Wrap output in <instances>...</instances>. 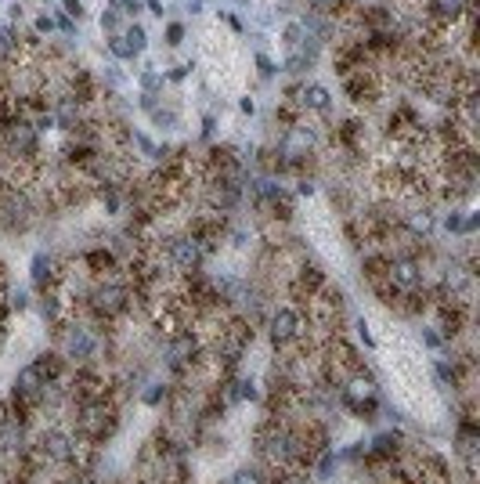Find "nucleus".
<instances>
[{
  "label": "nucleus",
  "mask_w": 480,
  "mask_h": 484,
  "mask_svg": "<svg viewBox=\"0 0 480 484\" xmlns=\"http://www.w3.org/2000/svg\"><path fill=\"white\" fill-rule=\"evenodd\" d=\"M192 69H196L192 62H185V65H170V69H163V80H167V83H185V80L192 76Z\"/></svg>",
  "instance_id": "obj_25"
},
{
  "label": "nucleus",
  "mask_w": 480,
  "mask_h": 484,
  "mask_svg": "<svg viewBox=\"0 0 480 484\" xmlns=\"http://www.w3.org/2000/svg\"><path fill=\"white\" fill-rule=\"evenodd\" d=\"M170 391H174V383H170L167 376H163V380H156V376H152V380L138 391V402H141L145 409H163V405L170 402Z\"/></svg>",
  "instance_id": "obj_8"
},
{
  "label": "nucleus",
  "mask_w": 480,
  "mask_h": 484,
  "mask_svg": "<svg viewBox=\"0 0 480 484\" xmlns=\"http://www.w3.org/2000/svg\"><path fill=\"white\" fill-rule=\"evenodd\" d=\"M33 311L40 315V322L54 333L62 322H69L72 318V300H69V293L62 289V286H54V289H43L36 300H33Z\"/></svg>",
  "instance_id": "obj_6"
},
{
  "label": "nucleus",
  "mask_w": 480,
  "mask_h": 484,
  "mask_svg": "<svg viewBox=\"0 0 480 484\" xmlns=\"http://www.w3.org/2000/svg\"><path fill=\"white\" fill-rule=\"evenodd\" d=\"M225 484H271V470L264 463H242Z\"/></svg>",
  "instance_id": "obj_11"
},
{
  "label": "nucleus",
  "mask_w": 480,
  "mask_h": 484,
  "mask_svg": "<svg viewBox=\"0 0 480 484\" xmlns=\"http://www.w3.org/2000/svg\"><path fill=\"white\" fill-rule=\"evenodd\" d=\"M163 40H167V47H181L188 40V22L185 18H170L163 25Z\"/></svg>",
  "instance_id": "obj_18"
},
{
  "label": "nucleus",
  "mask_w": 480,
  "mask_h": 484,
  "mask_svg": "<svg viewBox=\"0 0 480 484\" xmlns=\"http://www.w3.org/2000/svg\"><path fill=\"white\" fill-rule=\"evenodd\" d=\"M22 18H25L22 0H11V4H7V22H11V25H22Z\"/></svg>",
  "instance_id": "obj_31"
},
{
  "label": "nucleus",
  "mask_w": 480,
  "mask_h": 484,
  "mask_svg": "<svg viewBox=\"0 0 480 484\" xmlns=\"http://www.w3.org/2000/svg\"><path fill=\"white\" fill-rule=\"evenodd\" d=\"M361 484H379V481H361Z\"/></svg>",
  "instance_id": "obj_36"
},
{
  "label": "nucleus",
  "mask_w": 480,
  "mask_h": 484,
  "mask_svg": "<svg viewBox=\"0 0 480 484\" xmlns=\"http://www.w3.org/2000/svg\"><path fill=\"white\" fill-rule=\"evenodd\" d=\"M235 7H242V11H253V0H232Z\"/></svg>",
  "instance_id": "obj_35"
},
{
  "label": "nucleus",
  "mask_w": 480,
  "mask_h": 484,
  "mask_svg": "<svg viewBox=\"0 0 480 484\" xmlns=\"http://www.w3.org/2000/svg\"><path fill=\"white\" fill-rule=\"evenodd\" d=\"M203 11H206V0H185V15L188 18H199Z\"/></svg>",
  "instance_id": "obj_32"
},
{
  "label": "nucleus",
  "mask_w": 480,
  "mask_h": 484,
  "mask_svg": "<svg viewBox=\"0 0 480 484\" xmlns=\"http://www.w3.org/2000/svg\"><path fill=\"white\" fill-rule=\"evenodd\" d=\"M159 105H163V94H141V91H138V109H141L145 116H149V112H156Z\"/></svg>",
  "instance_id": "obj_28"
},
{
  "label": "nucleus",
  "mask_w": 480,
  "mask_h": 484,
  "mask_svg": "<svg viewBox=\"0 0 480 484\" xmlns=\"http://www.w3.org/2000/svg\"><path fill=\"white\" fill-rule=\"evenodd\" d=\"M123 40L130 44V51H134L138 58L149 51V29H145L141 22H127V25H123Z\"/></svg>",
  "instance_id": "obj_14"
},
{
  "label": "nucleus",
  "mask_w": 480,
  "mask_h": 484,
  "mask_svg": "<svg viewBox=\"0 0 480 484\" xmlns=\"http://www.w3.org/2000/svg\"><path fill=\"white\" fill-rule=\"evenodd\" d=\"M463 225H466V207H448L445 218H441V228L456 239H463Z\"/></svg>",
  "instance_id": "obj_17"
},
{
  "label": "nucleus",
  "mask_w": 480,
  "mask_h": 484,
  "mask_svg": "<svg viewBox=\"0 0 480 484\" xmlns=\"http://www.w3.org/2000/svg\"><path fill=\"white\" fill-rule=\"evenodd\" d=\"M217 127H221V120H217V112H206V116H203V127H199V141H214V134H217Z\"/></svg>",
  "instance_id": "obj_27"
},
{
  "label": "nucleus",
  "mask_w": 480,
  "mask_h": 484,
  "mask_svg": "<svg viewBox=\"0 0 480 484\" xmlns=\"http://www.w3.org/2000/svg\"><path fill=\"white\" fill-rule=\"evenodd\" d=\"M225 242H228L232 249L245 253V249H253V242H256V232H253L249 225H228V232H225Z\"/></svg>",
  "instance_id": "obj_15"
},
{
  "label": "nucleus",
  "mask_w": 480,
  "mask_h": 484,
  "mask_svg": "<svg viewBox=\"0 0 480 484\" xmlns=\"http://www.w3.org/2000/svg\"><path fill=\"white\" fill-rule=\"evenodd\" d=\"M340 470H343V463H340L336 449H325V452H318V456L311 460V467H307V474L314 478V484L336 481V478H340Z\"/></svg>",
  "instance_id": "obj_7"
},
{
  "label": "nucleus",
  "mask_w": 480,
  "mask_h": 484,
  "mask_svg": "<svg viewBox=\"0 0 480 484\" xmlns=\"http://www.w3.org/2000/svg\"><path fill=\"white\" fill-rule=\"evenodd\" d=\"M293 196H300V199L318 196V178H314V174H300V178H296V192H293Z\"/></svg>",
  "instance_id": "obj_23"
},
{
  "label": "nucleus",
  "mask_w": 480,
  "mask_h": 484,
  "mask_svg": "<svg viewBox=\"0 0 480 484\" xmlns=\"http://www.w3.org/2000/svg\"><path fill=\"white\" fill-rule=\"evenodd\" d=\"M387 282L398 296L405 293H423L430 286V271L423 264V253H390L387 257Z\"/></svg>",
  "instance_id": "obj_3"
},
{
  "label": "nucleus",
  "mask_w": 480,
  "mask_h": 484,
  "mask_svg": "<svg viewBox=\"0 0 480 484\" xmlns=\"http://www.w3.org/2000/svg\"><path fill=\"white\" fill-rule=\"evenodd\" d=\"M354 333H358V344H361V347H369V351H376V336H372V329H369V322H365V315H358V318H354Z\"/></svg>",
  "instance_id": "obj_24"
},
{
  "label": "nucleus",
  "mask_w": 480,
  "mask_h": 484,
  "mask_svg": "<svg viewBox=\"0 0 480 484\" xmlns=\"http://www.w3.org/2000/svg\"><path fill=\"white\" fill-rule=\"evenodd\" d=\"M239 112L242 116H256V102L245 94V98H239Z\"/></svg>",
  "instance_id": "obj_33"
},
{
  "label": "nucleus",
  "mask_w": 480,
  "mask_h": 484,
  "mask_svg": "<svg viewBox=\"0 0 480 484\" xmlns=\"http://www.w3.org/2000/svg\"><path fill=\"white\" fill-rule=\"evenodd\" d=\"M419 340H423V347H427V351H445V347H448V344H445V336L437 333V325H423Z\"/></svg>",
  "instance_id": "obj_22"
},
{
  "label": "nucleus",
  "mask_w": 480,
  "mask_h": 484,
  "mask_svg": "<svg viewBox=\"0 0 480 484\" xmlns=\"http://www.w3.org/2000/svg\"><path fill=\"white\" fill-rule=\"evenodd\" d=\"M62 11H65L72 22H83V18H87V7H83V0H62Z\"/></svg>",
  "instance_id": "obj_29"
},
{
  "label": "nucleus",
  "mask_w": 480,
  "mask_h": 484,
  "mask_svg": "<svg viewBox=\"0 0 480 484\" xmlns=\"http://www.w3.org/2000/svg\"><path fill=\"white\" fill-rule=\"evenodd\" d=\"M303 36H307V33H303L300 18H285V25H282V33H278V44H282V51H293Z\"/></svg>",
  "instance_id": "obj_16"
},
{
  "label": "nucleus",
  "mask_w": 480,
  "mask_h": 484,
  "mask_svg": "<svg viewBox=\"0 0 480 484\" xmlns=\"http://www.w3.org/2000/svg\"><path fill=\"white\" fill-rule=\"evenodd\" d=\"M98 25H101V33H105V36H112V33H123L127 18H123L120 11H112V7H105V11L98 15Z\"/></svg>",
  "instance_id": "obj_20"
},
{
  "label": "nucleus",
  "mask_w": 480,
  "mask_h": 484,
  "mask_svg": "<svg viewBox=\"0 0 480 484\" xmlns=\"http://www.w3.org/2000/svg\"><path fill=\"white\" fill-rule=\"evenodd\" d=\"M282 102L296 105L300 116H318V120H329L332 109H336L332 91H329L325 83H318V80H300L296 91H293V98H282Z\"/></svg>",
  "instance_id": "obj_4"
},
{
  "label": "nucleus",
  "mask_w": 480,
  "mask_h": 484,
  "mask_svg": "<svg viewBox=\"0 0 480 484\" xmlns=\"http://www.w3.org/2000/svg\"><path fill=\"white\" fill-rule=\"evenodd\" d=\"M253 65H256V76H260L264 83H271L274 76H282V65H278L271 54H264V51H256V54H253Z\"/></svg>",
  "instance_id": "obj_19"
},
{
  "label": "nucleus",
  "mask_w": 480,
  "mask_h": 484,
  "mask_svg": "<svg viewBox=\"0 0 480 484\" xmlns=\"http://www.w3.org/2000/svg\"><path fill=\"white\" fill-rule=\"evenodd\" d=\"M264 333H267L271 351L282 354V351H293L296 344H303L311 336V325H307V315L300 304H271L267 318H264Z\"/></svg>",
  "instance_id": "obj_2"
},
{
  "label": "nucleus",
  "mask_w": 480,
  "mask_h": 484,
  "mask_svg": "<svg viewBox=\"0 0 480 484\" xmlns=\"http://www.w3.org/2000/svg\"><path fill=\"white\" fill-rule=\"evenodd\" d=\"M105 51H109V62H120V65H127V62H138V54L130 51V44L123 40V33H112V36H105Z\"/></svg>",
  "instance_id": "obj_13"
},
{
  "label": "nucleus",
  "mask_w": 480,
  "mask_h": 484,
  "mask_svg": "<svg viewBox=\"0 0 480 484\" xmlns=\"http://www.w3.org/2000/svg\"><path fill=\"white\" fill-rule=\"evenodd\" d=\"M145 7H149V11L156 15V18H163V15H167V7H163V0H145Z\"/></svg>",
  "instance_id": "obj_34"
},
{
  "label": "nucleus",
  "mask_w": 480,
  "mask_h": 484,
  "mask_svg": "<svg viewBox=\"0 0 480 484\" xmlns=\"http://www.w3.org/2000/svg\"><path fill=\"white\" fill-rule=\"evenodd\" d=\"M112 11H120L127 22H138V15L145 11V0H109Z\"/></svg>",
  "instance_id": "obj_21"
},
{
  "label": "nucleus",
  "mask_w": 480,
  "mask_h": 484,
  "mask_svg": "<svg viewBox=\"0 0 480 484\" xmlns=\"http://www.w3.org/2000/svg\"><path fill=\"white\" fill-rule=\"evenodd\" d=\"M51 336H54V351H58L72 369H76V365H105L101 354H105V340H109V336H101L87 318L72 315V318L62 322Z\"/></svg>",
  "instance_id": "obj_1"
},
{
  "label": "nucleus",
  "mask_w": 480,
  "mask_h": 484,
  "mask_svg": "<svg viewBox=\"0 0 480 484\" xmlns=\"http://www.w3.org/2000/svg\"><path fill=\"white\" fill-rule=\"evenodd\" d=\"M163 87H167V80H163V69L159 65H145V69H138V91L141 94H163Z\"/></svg>",
  "instance_id": "obj_12"
},
{
  "label": "nucleus",
  "mask_w": 480,
  "mask_h": 484,
  "mask_svg": "<svg viewBox=\"0 0 480 484\" xmlns=\"http://www.w3.org/2000/svg\"><path fill=\"white\" fill-rule=\"evenodd\" d=\"M253 22H256L260 29H271V25L278 22V15H274L271 7H256V15H253Z\"/></svg>",
  "instance_id": "obj_30"
},
{
  "label": "nucleus",
  "mask_w": 480,
  "mask_h": 484,
  "mask_svg": "<svg viewBox=\"0 0 480 484\" xmlns=\"http://www.w3.org/2000/svg\"><path fill=\"white\" fill-rule=\"evenodd\" d=\"M33 33H36V36H51V33H58V29H54V15L40 11V15L33 18Z\"/></svg>",
  "instance_id": "obj_26"
},
{
  "label": "nucleus",
  "mask_w": 480,
  "mask_h": 484,
  "mask_svg": "<svg viewBox=\"0 0 480 484\" xmlns=\"http://www.w3.org/2000/svg\"><path fill=\"white\" fill-rule=\"evenodd\" d=\"M62 278H65V260L54 253V249H36L33 257H29V289H36V293H43V289H54V286H62Z\"/></svg>",
  "instance_id": "obj_5"
},
{
  "label": "nucleus",
  "mask_w": 480,
  "mask_h": 484,
  "mask_svg": "<svg viewBox=\"0 0 480 484\" xmlns=\"http://www.w3.org/2000/svg\"><path fill=\"white\" fill-rule=\"evenodd\" d=\"M33 300H36V296H33L29 286H14V282L7 286L4 304H7V315H11V318H14V315H29V311H33Z\"/></svg>",
  "instance_id": "obj_9"
},
{
  "label": "nucleus",
  "mask_w": 480,
  "mask_h": 484,
  "mask_svg": "<svg viewBox=\"0 0 480 484\" xmlns=\"http://www.w3.org/2000/svg\"><path fill=\"white\" fill-rule=\"evenodd\" d=\"M149 120H152V127L159 131V134H174L178 127H181V109L178 105H159L156 112H149Z\"/></svg>",
  "instance_id": "obj_10"
}]
</instances>
